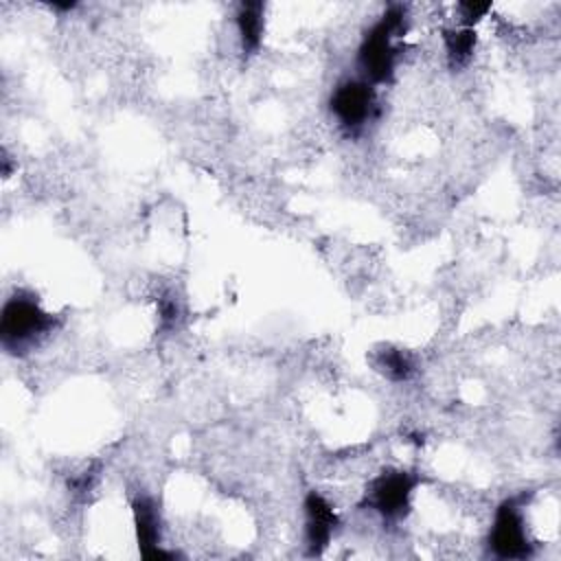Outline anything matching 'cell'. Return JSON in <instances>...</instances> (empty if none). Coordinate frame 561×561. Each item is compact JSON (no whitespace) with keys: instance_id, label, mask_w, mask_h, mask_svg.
I'll use <instances>...</instances> for the list:
<instances>
[{"instance_id":"1","label":"cell","mask_w":561,"mask_h":561,"mask_svg":"<svg viewBox=\"0 0 561 561\" xmlns=\"http://www.w3.org/2000/svg\"><path fill=\"white\" fill-rule=\"evenodd\" d=\"M405 28V9L401 4H390L383 15L366 31L357 48V68L362 79L377 85L388 83L394 75L399 48L394 39Z\"/></svg>"},{"instance_id":"2","label":"cell","mask_w":561,"mask_h":561,"mask_svg":"<svg viewBox=\"0 0 561 561\" xmlns=\"http://www.w3.org/2000/svg\"><path fill=\"white\" fill-rule=\"evenodd\" d=\"M53 327V316L46 313L35 298L22 294L7 298L0 318V337L7 351H22L31 346Z\"/></svg>"},{"instance_id":"3","label":"cell","mask_w":561,"mask_h":561,"mask_svg":"<svg viewBox=\"0 0 561 561\" xmlns=\"http://www.w3.org/2000/svg\"><path fill=\"white\" fill-rule=\"evenodd\" d=\"M377 94L375 85L359 79H344L337 83L329 99V110L335 121L351 134L364 129L368 121L375 116Z\"/></svg>"},{"instance_id":"4","label":"cell","mask_w":561,"mask_h":561,"mask_svg":"<svg viewBox=\"0 0 561 561\" xmlns=\"http://www.w3.org/2000/svg\"><path fill=\"white\" fill-rule=\"evenodd\" d=\"M489 546L500 559H526L530 554L533 543L528 539L519 497H508L495 508Z\"/></svg>"},{"instance_id":"5","label":"cell","mask_w":561,"mask_h":561,"mask_svg":"<svg viewBox=\"0 0 561 561\" xmlns=\"http://www.w3.org/2000/svg\"><path fill=\"white\" fill-rule=\"evenodd\" d=\"M416 476L403 469H388L375 476L366 489V504L383 519H401L410 511Z\"/></svg>"},{"instance_id":"6","label":"cell","mask_w":561,"mask_h":561,"mask_svg":"<svg viewBox=\"0 0 561 561\" xmlns=\"http://www.w3.org/2000/svg\"><path fill=\"white\" fill-rule=\"evenodd\" d=\"M302 508H305V543L311 554H320L333 539L337 515L331 502L320 491H309Z\"/></svg>"},{"instance_id":"7","label":"cell","mask_w":561,"mask_h":561,"mask_svg":"<svg viewBox=\"0 0 561 561\" xmlns=\"http://www.w3.org/2000/svg\"><path fill=\"white\" fill-rule=\"evenodd\" d=\"M131 513H134V526H136V537L142 557L156 559L164 557L160 550V511L149 495H136L131 502Z\"/></svg>"},{"instance_id":"8","label":"cell","mask_w":561,"mask_h":561,"mask_svg":"<svg viewBox=\"0 0 561 561\" xmlns=\"http://www.w3.org/2000/svg\"><path fill=\"white\" fill-rule=\"evenodd\" d=\"M265 7L261 2H241L234 13V24H237V35L241 50L245 55H254L261 46L263 39V28H265Z\"/></svg>"},{"instance_id":"9","label":"cell","mask_w":561,"mask_h":561,"mask_svg":"<svg viewBox=\"0 0 561 561\" xmlns=\"http://www.w3.org/2000/svg\"><path fill=\"white\" fill-rule=\"evenodd\" d=\"M476 28L469 26H454L443 31V44H445V55L451 68H462L469 64L476 50Z\"/></svg>"},{"instance_id":"10","label":"cell","mask_w":561,"mask_h":561,"mask_svg":"<svg viewBox=\"0 0 561 561\" xmlns=\"http://www.w3.org/2000/svg\"><path fill=\"white\" fill-rule=\"evenodd\" d=\"M373 364L390 381H405L414 373V359L403 348H394V346L379 348L373 357Z\"/></svg>"},{"instance_id":"11","label":"cell","mask_w":561,"mask_h":561,"mask_svg":"<svg viewBox=\"0 0 561 561\" xmlns=\"http://www.w3.org/2000/svg\"><path fill=\"white\" fill-rule=\"evenodd\" d=\"M489 9H491V4H486V2H460L458 4V22H460V26L473 28V24L478 20H482L489 13Z\"/></svg>"}]
</instances>
